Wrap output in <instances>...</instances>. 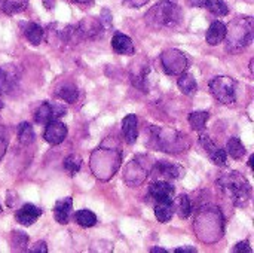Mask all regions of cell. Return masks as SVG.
Here are the masks:
<instances>
[{
  "label": "cell",
  "instance_id": "5",
  "mask_svg": "<svg viewBox=\"0 0 254 253\" xmlns=\"http://www.w3.org/2000/svg\"><path fill=\"white\" fill-rule=\"evenodd\" d=\"M161 63L167 75H182L188 69V58L179 49H168L161 55Z\"/></svg>",
  "mask_w": 254,
  "mask_h": 253
},
{
  "label": "cell",
  "instance_id": "9",
  "mask_svg": "<svg viewBox=\"0 0 254 253\" xmlns=\"http://www.w3.org/2000/svg\"><path fill=\"white\" fill-rule=\"evenodd\" d=\"M18 85V73L15 66L7 64L0 67V92L10 94Z\"/></svg>",
  "mask_w": 254,
  "mask_h": 253
},
{
  "label": "cell",
  "instance_id": "30",
  "mask_svg": "<svg viewBox=\"0 0 254 253\" xmlns=\"http://www.w3.org/2000/svg\"><path fill=\"white\" fill-rule=\"evenodd\" d=\"M201 133V136H199V143L202 145V148L208 152V155L217 148V145L211 140V137L208 136V134H205V133H202V131H199Z\"/></svg>",
  "mask_w": 254,
  "mask_h": 253
},
{
  "label": "cell",
  "instance_id": "17",
  "mask_svg": "<svg viewBox=\"0 0 254 253\" xmlns=\"http://www.w3.org/2000/svg\"><path fill=\"white\" fill-rule=\"evenodd\" d=\"M22 31H24V36L28 39V42L33 43L34 46L40 45V42L43 40V36H45L43 28L39 24H36V22H25V24H22Z\"/></svg>",
  "mask_w": 254,
  "mask_h": 253
},
{
  "label": "cell",
  "instance_id": "24",
  "mask_svg": "<svg viewBox=\"0 0 254 253\" xmlns=\"http://www.w3.org/2000/svg\"><path fill=\"white\" fill-rule=\"evenodd\" d=\"M208 118H210L208 112H192V113H189L188 121H189L190 127L195 131H202L205 124H207V121H208Z\"/></svg>",
  "mask_w": 254,
  "mask_h": 253
},
{
  "label": "cell",
  "instance_id": "7",
  "mask_svg": "<svg viewBox=\"0 0 254 253\" xmlns=\"http://www.w3.org/2000/svg\"><path fill=\"white\" fill-rule=\"evenodd\" d=\"M149 195L156 203H174L176 189L167 180H156L149 186Z\"/></svg>",
  "mask_w": 254,
  "mask_h": 253
},
{
  "label": "cell",
  "instance_id": "39",
  "mask_svg": "<svg viewBox=\"0 0 254 253\" xmlns=\"http://www.w3.org/2000/svg\"><path fill=\"white\" fill-rule=\"evenodd\" d=\"M70 1H74V3H82V4H86V3H92L94 0H70Z\"/></svg>",
  "mask_w": 254,
  "mask_h": 253
},
{
  "label": "cell",
  "instance_id": "36",
  "mask_svg": "<svg viewBox=\"0 0 254 253\" xmlns=\"http://www.w3.org/2000/svg\"><path fill=\"white\" fill-rule=\"evenodd\" d=\"M174 252L176 253H195L196 252V249H195V248H179V249H176Z\"/></svg>",
  "mask_w": 254,
  "mask_h": 253
},
{
  "label": "cell",
  "instance_id": "25",
  "mask_svg": "<svg viewBox=\"0 0 254 253\" xmlns=\"http://www.w3.org/2000/svg\"><path fill=\"white\" fill-rule=\"evenodd\" d=\"M34 130L31 127V124L28 122H21L19 127H18V139H19V143L21 145H30L34 142Z\"/></svg>",
  "mask_w": 254,
  "mask_h": 253
},
{
  "label": "cell",
  "instance_id": "19",
  "mask_svg": "<svg viewBox=\"0 0 254 253\" xmlns=\"http://www.w3.org/2000/svg\"><path fill=\"white\" fill-rule=\"evenodd\" d=\"M173 215H174V203H156L155 216L161 224L170 222Z\"/></svg>",
  "mask_w": 254,
  "mask_h": 253
},
{
  "label": "cell",
  "instance_id": "26",
  "mask_svg": "<svg viewBox=\"0 0 254 253\" xmlns=\"http://www.w3.org/2000/svg\"><path fill=\"white\" fill-rule=\"evenodd\" d=\"M204 7L217 16H226L229 13V7L223 0H205Z\"/></svg>",
  "mask_w": 254,
  "mask_h": 253
},
{
  "label": "cell",
  "instance_id": "8",
  "mask_svg": "<svg viewBox=\"0 0 254 253\" xmlns=\"http://www.w3.org/2000/svg\"><path fill=\"white\" fill-rule=\"evenodd\" d=\"M67 137V125L60 122L58 119H54V121H49L46 124V128H45V133H43V139L52 145V146H57L60 143H63Z\"/></svg>",
  "mask_w": 254,
  "mask_h": 253
},
{
  "label": "cell",
  "instance_id": "11",
  "mask_svg": "<svg viewBox=\"0 0 254 253\" xmlns=\"http://www.w3.org/2000/svg\"><path fill=\"white\" fill-rule=\"evenodd\" d=\"M185 170L180 166L167 163V161H159L156 163L155 169H153V174L156 177H159V180H168V179H177L180 176H183Z\"/></svg>",
  "mask_w": 254,
  "mask_h": 253
},
{
  "label": "cell",
  "instance_id": "14",
  "mask_svg": "<svg viewBox=\"0 0 254 253\" xmlns=\"http://www.w3.org/2000/svg\"><path fill=\"white\" fill-rule=\"evenodd\" d=\"M226 30H228V27L222 21L211 22V25L208 27L207 34H205L207 43L211 45V46H216V45L222 43L226 39Z\"/></svg>",
  "mask_w": 254,
  "mask_h": 253
},
{
  "label": "cell",
  "instance_id": "6",
  "mask_svg": "<svg viewBox=\"0 0 254 253\" xmlns=\"http://www.w3.org/2000/svg\"><path fill=\"white\" fill-rule=\"evenodd\" d=\"M67 113V109L60 103H42L34 113V121L37 124H48L49 121L58 119Z\"/></svg>",
  "mask_w": 254,
  "mask_h": 253
},
{
  "label": "cell",
  "instance_id": "16",
  "mask_svg": "<svg viewBox=\"0 0 254 253\" xmlns=\"http://www.w3.org/2000/svg\"><path fill=\"white\" fill-rule=\"evenodd\" d=\"M137 116L135 115H127L122 121V134L128 145H134L138 137V128H137Z\"/></svg>",
  "mask_w": 254,
  "mask_h": 253
},
{
  "label": "cell",
  "instance_id": "28",
  "mask_svg": "<svg viewBox=\"0 0 254 253\" xmlns=\"http://www.w3.org/2000/svg\"><path fill=\"white\" fill-rule=\"evenodd\" d=\"M80 167H82V158L76 154H71L64 160V170L70 176H74L80 170Z\"/></svg>",
  "mask_w": 254,
  "mask_h": 253
},
{
  "label": "cell",
  "instance_id": "41",
  "mask_svg": "<svg viewBox=\"0 0 254 253\" xmlns=\"http://www.w3.org/2000/svg\"><path fill=\"white\" fill-rule=\"evenodd\" d=\"M0 212H1V206H0Z\"/></svg>",
  "mask_w": 254,
  "mask_h": 253
},
{
  "label": "cell",
  "instance_id": "23",
  "mask_svg": "<svg viewBox=\"0 0 254 253\" xmlns=\"http://www.w3.org/2000/svg\"><path fill=\"white\" fill-rule=\"evenodd\" d=\"M57 95L61 98V100H64L65 103H76V100H77V97H79V91H77V88L74 86V85H71V84H65V85H63L58 91H57Z\"/></svg>",
  "mask_w": 254,
  "mask_h": 253
},
{
  "label": "cell",
  "instance_id": "21",
  "mask_svg": "<svg viewBox=\"0 0 254 253\" xmlns=\"http://www.w3.org/2000/svg\"><path fill=\"white\" fill-rule=\"evenodd\" d=\"M27 7V0H0V10L6 15H15Z\"/></svg>",
  "mask_w": 254,
  "mask_h": 253
},
{
  "label": "cell",
  "instance_id": "42",
  "mask_svg": "<svg viewBox=\"0 0 254 253\" xmlns=\"http://www.w3.org/2000/svg\"><path fill=\"white\" fill-rule=\"evenodd\" d=\"M1 106H3V104H1V103H0V107H1Z\"/></svg>",
  "mask_w": 254,
  "mask_h": 253
},
{
  "label": "cell",
  "instance_id": "13",
  "mask_svg": "<svg viewBox=\"0 0 254 253\" xmlns=\"http://www.w3.org/2000/svg\"><path fill=\"white\" fill-rule=\"evenodd\" d=\"M71 210H73V200H71V197H67V198H63V200L57 201L55 203V207H54L55 221L58 224H61V225L68 224Z\"/></svg>",
  "mask_w": 254,
  "mask_h": 253
},
{
  "label": "cell",
  "instance_id": "32",
  "mask_svg": "<svg viewBox=\"0 0 254 253\" xmlns=\"http://www.w3.org/2000/svg\"><path fill=\"white\" fill-rule=\"evenodd\" d=\"M232 252H235V253H241V252H244V253H252L253 252V249L250 248V242L249 240H244V242H240L234 249H232Z\"/></svg>",
  "mask_w": 254,
  "mask_h": 253
},
{
  "label": "cell",
  "instance_id": "29",
  "mask_svg": "<svg viewBox=\"0 0 254 253\" xmlns=\"http://www.w3.org/2000/svg\"><path fill=\"white\" fill-rule=\"evenodd\" d=\"M210 160H211L216 166L225 167L226 163H228V154H226V151H223V149H220V148H216V149L210 154Z\"/></svg>",
  "mask_w": 254,
  "mask_h": 253
},
{
  "label": "cell",
  "instance_id": "3",
  "mask_svg": "<svg viewBox=\"0 0 254 253\" xmlns=\"http://www.w3.org/2000/svg\"><path fill=\"white\" fill-rule=\"evenodd\" d=\"M254 25L253 18H238L232 22L229 30H226V37L229 43V49L238 46L240 49L249 46L253 40Z\"/></svg>",
  "mask_w": 254,
  "mask_h": 253
},
{
  "label": "cell",
  "instance_id": "18",
  "mask_svg": "<svg viewBox=\"0 0 254 253\" xmlns=\"http://www.w3.org/2000/svg\"><path fill=\"white\" fill-rule=\"evenodd\" d=\"M177 85L185 95H193L198 89V84H196L195 78L190 73H185V72L177 79Z\"/></svg>",
  "mask_w": 254,
  "mask_h": 253
},
{
  "label": "cell",
  "instance_id": "31",
  "mask_svg": "<svg viewBox=\"0 0 254 253\" xmlns=\"http://www.w3.org/2000/svg\"><path fill=\"white\" fill-rule=\"evenodd\" d=\"M13 239H15V248H18V249H24L28 243V237L21 231L13 233Z\"/></svg>",
  "mask_w": 254,
  "mask_h": 253
},
{
  "label": "cell",
  "instance_id": "4",
  "mask_svg": "<svg viewBox=\"0 0 254 253\" xmlns=\"http://www.w3.org/2000/svg\"><path fill=\"white\" fill-rule=\"evenodd\" d=\"M210 91L222 104H234L237 98V82L229 76H216L210 81Z\"/></svg>",
  "mask_w": 254,
  "mask_h": 253
},
{
  "label": "cell",
  "instance_id": "20",
  "mask_svg": "<svg viewBox=\"0 0 254 253\" xmlns=\"http://www.w3.org/2000/svg\"><path fill=\"white\" fill-rule=\"evenodd\" d=\"M226 154L234 160H241L246 155V146L238 137H231L226 143Z\"/></svg>",
  "mask_w": 254,
  "mask_h": 253
},
{
  "label": "cell",
  "instance_id": "37",
  "mask_svg": "<svg viewBox=\"0 0 254 253\" xmlns=\"http://www.w3.org/2000/svg\"><path fill=\"white\" fill-rule=\"evenodd\" d=\"M188 1H189V4L198 6V7H204V3H205V0H188Z\"/></svg>",
  "mask_w": 254,
  "mask_h": 253
},
{
  "label": "cell",
  "instance_id": "38",
  "mask_svg": "<svg viewBox=\"0 0 254 253\" xmlns=\"http://www.w3.org/2000/svg\"><path fill=\"white\" fill-rule=\"evenodd\" d=\"M150 252L152 253H168V251H165V249H162V248H153Z\"/></svg>",
  "mask_w": 254,
  "mask_h": 253
},
{
  "label": "cell",
  "instance_id": "33",
  "mask_svg": "<svg viewBox=\"0 0 254 253\" xmlns=\"http://www.w3.org/2000/svg\"><path fill=\"white\" fill-rule=\"evenodd\" d=\"M100 21L104 27H109L112 24V13L109 12V9H103L101 12V16H100Z\"/></svg>",
  "mask_w": 254,
  "mask_h": 253
},
{
  "label": "cell",
  "instance_id": "22",
  "mask_svg": "<svg viewBox=\"0 0 254 253\" xmlns=\"http://www.w3.org/2000/svg\"><path fill=\"white\" fill-rule=\"evenodd\" d=\"M74 221L82 228H91L97 224V216L94 212H91L88 209H82V210H77L74 213Z\"/></svg>",
  "mask_w": 254,
  "mask_h": 253
},
{
  "label": "cell",
  "instance_id": "2",
  "mask_svg": "<svg viewBox=\"0 0 254 253\" xmlns=\"http://www.w3.org/2000/svg\"><path fill=\"white\" fill-rule=\"evenodd\" d=\"M182 18L183 12L174 0H162L146 13V21L153 27H174Z\"/></svg>",
  "mask_w": 254,
  "mask_h": 253
},
{
  "label": "cell",
  "instance_id": "1",
  "mask_svg": "<svg viewBox=\"0 0 254 253\" xmlns=\"http://www.w3.org/2000/svg\"><path fill=\"white\" fill-rule=\"evenodd\" d=\"M217 185L237 206H244L252 197L250 183L238 171H229L222 174L217 179Z\"/></svg>",
  "mask_w": 254,
  "mask_h": 253
},
{
  "label": "cell",
  "instance_id": "35",
  "mask_svg": "<svg viewBox=\"0 0 254 253\" xmlns=\"http://www.w3.org/2000/svg\"><path fill=\"white\" fill-rule=\"evenodd\" d=\"M149 0H124L125 4L131 6V7H141L147 3Z\"/></svg>",
  "mask_w": 254,
  "mask_h": 253
},
{
  "label": "cell",
  "instance_id": "15",
  "mask_svg": "<svg viewBox=\"0 0 254 253\" xmlns=\"http://www.w3.org/2000/svg\"><path fill=\"white\" fill-rule=\"evenodd\" d=\"M112 48L116 54H121V55H134L135 52L132 40L127 34H122V33H116L113 36Z\"/></svg>",
  "mask_w": 254,
  "mask_h": 253
},
{
  "label": "cell",
  "instance_id": "10",
  "mask_svg": "<svg viewBox=\"0 0 254 253\" xmlns=\"http://www.w3.org/2000/svg\"><path fill=\"white\" fill-rule=\"evenodd\" d=\"M77 30L80 33V37H88V39H98L103 33H104V25L101 24L100 19L97 18H83L79 25Z\"/></svg>",
  "mask_w": 254,
  "mask_h": 253
},
{
  "label": "cell",
  "instance_id": "34",
  "mask_svg": "<svg viewBox=\"0 0 254 253\" xmlns=\"http://www.w3.org/2000/svg\"><path fill=\"white\" fill-rule=\"evenodd\" d=\"M28 252H31V253H39V252L46 253V252H48L46 243H45V242H37V243L34 245V248H30V249H28Z\"/></svg>",
  "mask_w": 254,
  "mask_h": 253
},
{
  "label": "cell",
  "instance_id": "40",
  "mask_svg": "<svg viewBox=\"0 0 254 253\" xmlns=\"http://www.w3.org/2000/svg\"><path fill=\"white\" fill-rule=\"evenodd\" d=\"M253 161H254V157L252 155V157H250V160H249V167H250V169H253Z\"/></svg>",
  "mask_w": 254,
  "mask_h": 253
},
{
  "label": "cell",
  "instance_id": "12",
  "mask_svg": "<svg viewBox=\"0 0 254 253\" xmlns=\"http://www.w3.org/2000/svg\"><path fill=\"white\" fill-rule=\"evenodd\" d=\"M40 216H42V209L37 207V206H34V204H31V203L24 204L21 209L16 210V215H15L16 222H19L24 227L33 225Z\"/></svg>",
  "mask_w": 254,
  "mask_h": 253
},
{
  "label": "cell",
  "instance_id": "27",
  "mask_svg": "<svg viewBox=\"0 0 254 253\" xmlns=\"http://www.w3.org/2000/svg\"><path fill=\"white\" fill-rule=\"evenodd\" d=\"M176 210L179 213V216L182 219H186L189 218V215L192 213V203L189 200L188 195H180L176 201Z\"/></svg>",
  "mask_w": 254,
  "mask_h": 253
}]
</instances>
